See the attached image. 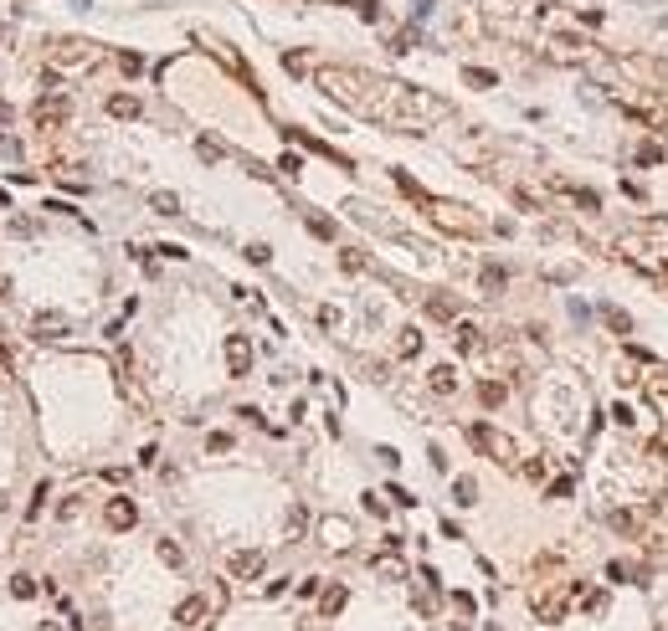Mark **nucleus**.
Here are the masks:
<instances>
[{
	"label": "nucleus",
	"instance_id": "1",
	"mask_svg": "<svg viewBox=\"0 0 668 631\" xmlns=\"http://www.w3.org/2000/svg\"><path fill=\"white\" fill-rule=\"evenodd\" d=\"M319 88L329 98H339L344 108H355L365 118H380V123H401L406 134H422L432 118H442L447 108L437 98L417 93L412 82H380V77H365V72H344V67H319Z\"/></svg>",
	"mask_w": 668,
	"mask_h": 631
},
{
	"label": "nucleus",
	"instance_id": "2",
	"mask_svg": "<svg viewBox=\"0 0 668 631\" xmlns=\"http://www.w3.org/2000/svg\"><path fill=\"white\" fill-rule=\"evenodd\" d=\"M468 437H473V447H478V452H488L493 462H504V467L514 462V457H520V452H514V442L504 437V431H493V426H483V421H478V426H468Z\"/></svg>",
	"mask_w": 668,
	"mask_h": 631
},
{
	"label": "nucleus",
	"instance_id": "3",
	"mask_svg": "<svg viewBox=\"0 0 668 631\" xmlns=\"http://www.w3.org/2000/svg\"><path fill=\"white\" fill-rule=\"evenodd\" d=\"M31 118H36V128H62L72 118V98H62V93H47L36 108H31Z\"/></svg>",
	"mask_w": 668,
	"mask_h": 631
},
{
	"label": "nucleus",
	"instance_id": "4",
	"mask_svg": "<svg viewBox=\"0 0 668 631\" xmlns=\"http://www.w3.org/2000/svg\"><path fill=\"white\" fill-rule=\"evenodd\" d=\"M432 221L442 231H452V236H473V231H478V221H473L463 206H432Z\"/></svg>",
	"mask_w": 668,
	"mask_h": 631
},
{
	"label": "nucleus",
	"instance_id": "5",
	"mask_svg": "<svg viewBox=\"0 0 668 631\" xmlns=\"http://www.w3.org/2000/svg\"><path fill=\"white\" fill-rule=\"evenodd\" d=\"M93 57V41H82V36H62L52 41V62H62V67H72V62H88Z\"/></svg>",
	"mask_w": 668,
	"mask_h": 631
},
{
	"label": "nucleus",
	"instance_id": "6",
	"mask_svg": "<svg viewBox=\"0 0 668 631\" xmlns=\"http://www.w3.org/2000/svg\"><path fill=\"white\" fill-rule=\"evenodd\" d=\"M226 369H231L236 380L252 369V344H247V334H226Z\"/></svg>",
	"mask_w": 668,
	"mask_h": 631
},
{
	"label": "nucleus",
	"instance_id": "7",
	"mask_svg": "<svg viewBox=\"0 0 668 631\" xmlns=\"http://www.w3.org/2000/svg\"><path fill=\"white\" fill-rule=\"evenodd\" d=\"M103 518H109V529H134L139 524V508H134V498H109V508H103Z\"/></svg>",
	"mask_w": 668,
	"mask_h": 631
},
{
	"label": "nucleus",
	"instance_id": "8",
	"mask_svg": "<svg viewBox=\"0 0 668 631\" xmlns=\"http://www.w3.org/2000/svg\"><path fill=\"white\" fill-rule=\"evenodd\" d=\"M263 564H268L263 549H236V554L226 559V570H231L236 580H252V575H263Z\"/></svg>",
	"mask_w": 668,
	"mask_h": 631
},
{
	"label": "nucleus",
	"instance_id": "9",
	"mask_svg": "<svg viewBox=\"0 0 668 631\" xmlns=\"http://www.w3.org/2000/svg\"><path fill=\"white\" fill-rule=\"evenodd\" d=\"M109 118L134 123V118H144V103H139L134 93H114V98H109Z\"/></svg>",
	"mask_w": 668,
	"mask_h": 631
},
{
	"label": "nucleus",
	"instance_id": "10",
	"mask_svg": "<svg viewBox=\"0 0 668 631\" xmlns=\"http://www.w3.org/2000/svg\"><path fill=\"white\" fill-rule=\"evenodd\" d=\"M206 611H211V605H206L201 596H190V601H180L175 621H180V626H201V621H206Z\"/></svg>",
	"mask_w": 668,
	"mask_h": 631
},
{
	"label": "nucleus",
	"instance_id": "11",
	"mask_svg": "<svg viewBox=\"0 0 668 631\" xmlns=\"http://www.w3.org/2000/svg\"><path fill=\"white\" fill-rule=\"evenodd\" d=\"M452 344H458L463 354H478L483 350V334L473 329V323H458V329H452Z\"/></svg>",
	"mask_w": 668,
	"mask_h": 631
},
{
	"label": "nucleus",
	"instance_id": "12",
	"mask_svg": "<svg viewBox=\"0 0 668 631\" xmlns=\"http://www.w3.org/2000/svg\"><path fill=\"white\" fill-rule=\"evenodd\" d=\"M427 380H432V390H437V396H452V390H458V369H452V364H437Z\"/></svg>",
	"mask_w": 668,
	"mask_h": 631
},
{
	"label": "nucleus",
	"instance_id": "13",
	"mask_svg": "<svg viewBox=\"0 0 668 631\" xmlns=\"http://www.w3.org/2000/svg\"><path fill=\"white\" fill-rule=\"evenodd\" d=\"M504 282H509V272H504L499 262H488V267L478 272V288H483V293H499V288H504Z\"/></svg>",
	"mask_w": 668,
	"mask_h": 631
},
{
	"label": "nucleus",
	"instance_id": "14",
	"mask_svg": "<svg viewBox=\"0 0 668 631\" xmlns=\"http://www.w3.org/2000/svg\"><path fill=\"white\" fill-rule=\"evenodd\" d=\"M601 318H607V329H617V334H633V313L612 308V303H601Z\"/></svg>",
	"mask_w": 668,
	"mask_h": 631
},
{
	"label": "nucleus",
	"instance_id": "15",
	"mask_svg": "<svg viewBox=\"0 0 668 631\" xmlns=\"http://www.w3.org/2000/svg\"><path fill=\"white\" fill-rule=\"evenodd\" d=\"M427 313H432L437 323H447V318H458V298H427Z\"/></svg>",
	"mask_w": 668,
	"mask_h": 631
},
{
	"label": "nucleus",
	"instance_id": "16",
	"mask_svg": "<svg viewBox=\"0 0 668 631\" xmlns=\"http://www.w3.org/2000/svg\"><path fill=\"white\" fill-rule=\"evenodd\" d=\"M62 329H67V318H62V313H41L36 318V339H57Z\"/></svg>",
	"mask_w": 668,
	"mask_h": 631
},
{
	"label": "nucleus",
	"instance_id": "17",
	"mask_svg": "<svg viewBox=\"0 0 668 631\" xmlns=\"http://www.w3.org/2000/svg\"><path fill=\"white\" fill-rule=\"evenodd\" d=\"M149 206H155V216H180V195L155 190V195H149Z\"/></svg>",
	"mask_w": 668,
	"mask_h": 631
},
{
	"label": "nucleus",
	"instance_id": "18",
	"mask_svg": "<svg viewBox=\"0 0 668 631\" xmlns=\"http://www.w3.org/2000/svg\"><path fill=\"white\" fill-rule=\"evenodd\" d=\"M452 503H478V483H473V477H458V483H452Z\"/></svg>",
	"mask_w": 668,
	"mask_h": 631
},
{
	"label": "nucleus",
	"instance_id": "19",
	"mask_svg": "<svg viewBox=\"0 0 668 631\" xmlns=\"http://www.w3.org/2000/svg\"><path fill=\"white\" fill-rule=\"evenodd\" d=\"M463 82H468V88H478V93H483V88H493V82H499V77H493L488 67H463Z\"/></svg>",
	"mask_w": 668,
	"mask_h": 631
},
{
	"label": "nucleus",
	"instance_id": "20",
	"mask_svg": "<svg viewBox=\"0 0 668 631\" xmlns=\"http://www.w3.org/2000/svg\"><path fill=\"white\" fill-rule=\"evenodd\" d=\"M648 236L658 247V262H668V221H648Z\"/></svg>",
	"mask_w": 668,
	"mask_h": 631
},
{
	"label": "nucleus",
	"instance_id": "21",
	"mask_svg": "<svg viewBox=\"0 0 668 631\" xmlns=\"http://www.w3.org/2000/svg\"><path fill=\"white\" fill-rule=\"evenodd\" d=\"M417 350H422V334H417V329H401V339H396V354H401V359H412Z\"/></svg>",
	"mask_w": 668,
	"mask_h": 631
},
{
	"label": "nucleus",
	"instance_id": "22",
	"mask_svg": "<svg viewBox=\"0 0 668 631\" xmlns=\"http://www.w3.org/2000/svg\"><path fill=\"white\" fill-rule=\"evenodd\" d=\"M504 396H509V390H504L499 380H483V385H478V401H483V406H504Z\"/></svg>",
	"mask_w": 668,
	"mask_h": 631
},
{
	"label": "nucleus",
	"instance_id": "23",
	"mask_svg": "<svg viewBox=\"0 0 668 631\" xmlns=\"http://www.w3.org/2000/svg\"><path fill=\"white\" fill-rule=\"evenodd\" d=\"M637 164H663V144L658 139H642L637 144Z\"/></svg>",
	"mask_w": 668,
	"mask_h": 631
},
{
	"label": "nucleus",
	"instance_id": "24",
	"mask_svg": "<svg viewBox=\"0 0 668 631\" xmlns=\"http://www.w3.org/2000/svg\"><path fill=\"white\" fill-rule=\"evenodd\" d=\"M324 544H334V549H339V544H350V524H339V518H324Z\"/></svg>",
	"mask_w": 668,
	"mask_h": 631
},
{
	"label": "nucleus",
	"instance_id": "25",
	"mask_svg": "<svg viewBox=\"0 0 668 631\" xmlns=\"http://www.w3.org/2000/svg\"><path fill=\"white\" fill-rule=\"evenodd\" d=\"M160 559L170 564V570H180V564H185V554H180V544H175V539H160Z\"/></svg>",
	"mask_w": 668,
	"mask_h": 631
},
{
	"label": "nucleus",
	"instance_id": "26",
	"mask_svg": "<svg viewBox=\"0 0 668 631\" xmlns=\"http://www.w3.org/2000/svg\"><path fill=\"white\" fill-rule=\"evenodd\" d=\"M11 596H16V601H31V596H36V580H31V575H11Z\"/></svg>",
	"mask_w": 668,
	"mask_h": 631
},
{
	"label": "nucleus",
	"instance_id": "27",
	"mask_svg": "<svg viewBox=\"0 0 668 631\" xmlns=\"http://www.w3.org/2000/svg\"><path fill=\"white\" fill-rule=\"evenodd\" d=\"M309 231L319 236V242H329V236H334V221H329V216H309Z\"/></svg>",
	"mask_w": 668,
	"mask_h": 631
},
{
	"label": "nucleus",
	"instance_id": "28",
	"mask_svg": "<svg viewBox=\"0 0 668 631\" xmlns=\"http://www.w3.org/2000/svg\"><path fill=\"white\" fill-rule=\"evenodd\" d=\"M206 452H211V457L231 452V437H226V431H211V437H206Z\"/></svg>",
	"mask_w": 668,
	"mask_h": 631
},
{
	"label": "nucleus",
	"instance_id": "29",
	"mask_svg": "<svg viewBox=\"0 0 668 631\" xmlns=\"http://www.w3.org/2000/svg\"><path fill=\"white\" fill-rule=\"evenodd\" d=\"M47 493H52L47 483H36V493H31V503H26V518H36L41 508H47Z\"/></svg>",
	"mask_w": 668,
	"mask_h": 631
},
{
	"label": "nucleus",
	"instance_id": "30",
	"mask_svg": "<svg viewBox=\"0 0 668 631\" xmlns=\"http://www.w3.org/2000/svg\"><path fill=\"white\" fill-rule=\"evenodd\" d=\"M344 611V585H334V591L324 596V616H339Z\"/></svg>",
	"mask_w": 668,
	"mask_h": 631
},
{
	"label": "nucleus",
	"instance_id": "31",
	"mask_svg": "<svg viewBox=\"0 0 668 631\" xmlns=\"http://www.w3.org/2000/svg\"><path fill=\"white\" fill-rule=\"evenodd\" d=\"M417 47V26H406V31H396V41H391V52H412Z\"/></svg>",
	"mask_w": 668,
	"mask_h": 631
},
{
	"label": "nucleus",
	"instance_id": "32",
	"mask_svg": "<svg viewBox=\"0 0 668 631\" xmlns=\"http://www.w3.org/2000/svg\"><path fill=\"white\" fill-rule=\"evenodd\" d=\"M119 67H124L128 77H139V72H144V57H139V52H124V57H119Z\"/></svg>",
	"mask_w": 668,
	"mask_h": 631
},
{
	"label": "nucleus",
	"instance_id": "33",
	"mask_svg": "<svg viewBox=\"0 0 668 631\" xmlns=\"http://www.w3.org/2000/svg\"><path fill=\"white\" fill-rule=\"evenodd\" d=\"M196 149H201V160H206V164H217V160H221V155H226V149H221V144H217V139H201V144H196Z\"/></svg>",
	"mask_w": 668,
	"mask_h": 631
},
{
	"label": "nucleus",
	"instance_id": "34",
	"mask_svg": "<svg viewBox=\"0 0 668 631\" xmlns=\"http://www.w3.org/2000/svg\"><path fill=\"white\" fill-rule=\"evenodd\" d=\"M571 488H576V477L566 472V477H555V483H550V493H545V498H571Z\"/></svg>",
	"mask_w": 668,
	"mask_h": 631
},
{
	"label": "nucleus",
	"instance_id": "35",
	"mask_svg": "<svg viewBox=\"0 0 668 631\" xmlns=\"http://www.w3.org/2000/svg\"><path fill=\"white\" fill-rule=\"evenodd\" d=\"M278 169H283V175H304V160H298V155H283V160H278Z\"/></svg>",
	"mask_w": 668,
	"mask_h": 631
},
{
	"label": "nucleus",
	"instance_id": "36",
	"mask_svg": "<svg viewBox=\"0 0 668 631\" xmlns=\"http://www.w3.org/2000/svg\"><path fill=\"white\" fill-rule=\"evenodd\" d=\"M268 257H273V252H268L263 242H252V247H247V262H257V267H268Z\"/></svg>",
	"mask_w": 668,
	"mask_h": 631
},
{
	"label": "nucleus",
	"instance_id": "37",
	"mask_svg": "<svg viewBox=\"0 0 668 631\" xmlns=\"http://www.w3.org/2000/svg\"><path fill=\"white\" fill-rule=\"evenodd\" d=\"M612 529H622V534H633V529H637V518H633V513H622V508H617V513H612Z\"/></svg>",
	"mask_w": 668,
	"mask_h": 631
},
{
	"label": "nucleus",
	"instance_id": "38",
	"mask_svg": "<svg viewBox=\"0 0 668 631\" xmlns=\"http://www.w3.org/2000/svg\"><path fill=\"white\" fill-rule=\"evenodd\" d=\"M355 11H360L365 21H380V0H355Z\"/></svg>",
	"mask_w": 668,
	"mask_h": 631
},
{
	"label": "nucleus",
	"instance_id": "39",
	"mask_svg": "<svg viewBox=\"0 0 668 631\" xmlns=\"http://www.w3.org/2000/svg\"><path fill=\"white\" fill-rule=\"evenodd\" d=\"M304 524H309V513H304V508L293 503V508H288V534H298V529H304Z\"/></svg>",
	"mask_w": 668,
	"mask_h": 631
},
{
	"label": "nucleus",
	"instance_id": "40",
	"mask_svg": "<svg viewBox=\"0 0 668 631\" xmlns=\"http://www.w3.org/2000/svg\"><path fill=\"white\" fill-rule=\"evenodd\" d=\"M339 267H344V272H360V267H365V257H360V252H344V257H339Z\"/></svg>",
	"mask_w": 668,
	"mask_h": 631
},
{
	"label": "nucleus",
	"instance_id": "41",
	"mask_svg": "<svg viewBox=\"0 0 668 631\" xmlns=\"http://www.w3.org/2000/svg\"><path fill=\"white\" fill-rule=\"evenodd\" d=\"M452 605H458V611H468V616H473V611H478V601H473L468 591H458V596H452Z\"/></svg>",
	"mask_w": 668,
	"mask_h": 631
},
{
	"label": "nucleus",
	"instance_id": "42",
	"mask_svg": "<svg viewBox=\"0 0 668 631\" xmlns=\"http://www.w3.org/2000/svg\"><path fill=\"white\" fill-rule=\"evenodd\" d=\"M36 631H62V626H57V621H41V626H36Z\"/></svg>",
	"mask_w": 668,
	"mask_h": 631
},
{
	"label": "nucleus",
	"instance_id": "43",
	"mask_svg": "<svg viewBox=\"0 0 668 631\" xmlns=\"http://www.w3.org/2000/svg\"><path fill=\"white\" fill-rule=\"evenodd\" d=\"M458 631H463V626H458Z\"/></svg>",
	"mask_w": 668,
	"mask_h": 631
}]
</instances>
